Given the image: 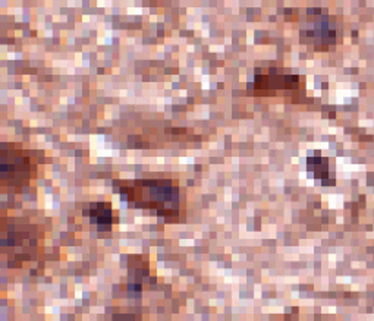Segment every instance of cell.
I'll return each mask as SVG.
<instances>
[{
  "label": "cell",
  "instance_id": "obj_1",
  "mask_svg": "<svg viewBox=\"0 0 374 321\" xmlns=\"http://www.w3.org/2000/svg\"><path fill=\"white\" fill-rule=\"evenodd\" d=\"M304 30H301V42L312 46H327L337 42V30H334L326 16L319 11L314 12V20L308 23Z\"/></svg>",
  "mask_w": 374,
  "mask_h": 321
}]
</instances>
